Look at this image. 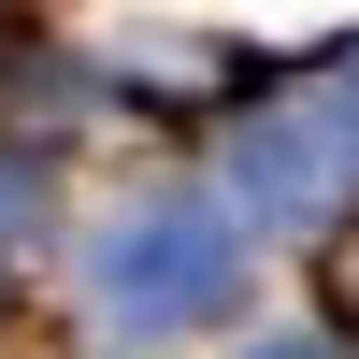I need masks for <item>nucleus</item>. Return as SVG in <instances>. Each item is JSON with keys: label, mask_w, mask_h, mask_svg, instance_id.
I'll use <instances>...</instances> for the list:
<instances>
[{"label": "nucleus", "mask_w": 359, "mask_h": 359, "mask_svg": "<svg viewBox=\"0 0 359 359\" xmlns=\"http://www.w3.org/2000/svg\"><path fill=\"white\" fill-rule=\"evenodd\" d=\"M331 302H345V316H359V230H345V259H331Z\"/></svg>", "instance_id": "2"}, {"label": "nucleus", "mask_w": 359, "mask_h": 359, "mask_svg": "<svg viewBox=\"0 0 359 359\" xmlns=\"http://www.w3.org/2000/svg\"><path fill=\"white\" fill-rule=\"evenodd\" d=\"M101 302L130 331H172V316H216L230 302V230L216 216H130L101 245Z\"/></svg>", "instance_id": "1"}, {"label": "nucleus", "mask_w": 359, "mask_h": 359, "mask_svg": "<svg viewBox=\"0 0 359 359\" xmlns=\"http://www.w3.org/2000/svg\"><path fill=\"white\" fill-rule=\"evenodd\" d=\"M273 359H345V345H273Z\"/></svg>", "instance_id": "3"}]
</instances>
